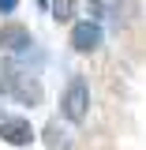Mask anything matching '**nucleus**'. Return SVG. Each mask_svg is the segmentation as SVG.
I'll return each instance as SVG.
<instances>
[{
	"label": "nucleus",
	"instance_id": "6e6552de",
	"mask_svg": "<svg viewBox=\"0 0 146 150\" xmlns=\"http://www.w3.org/2000/svg\"><path fill=\"white\" fill-rule=\"evenodd\" d=\"M120 0H94V11H105V8H116Z\"/></svg>",
	"mask_w": 146,
	"mask_h": 150
},
{
	"label": "nucleus",
	"instance_id": "20e7f679",
	"mask_svg": "<svg viewBox=\"0 0 146 150\" xmlns=\"http://www.w3.org/2000/svg\"><path fill=\"white\" fill-rule=\"evenodd\" d=\"M0 45H4L8 53H23V49L30 45V30H26L23 23H8V26H0Z\"/></svg>",
	"mask_w": 146,
	"mask_h": 150
},
{
	"label": "nucleus",
	"instance_id": "39448f33",
	"mask_svg": "<svg viewBox=\"0 0 146 150\" xmlns=\"http://www.w3.org/2000/svg\"><path fill=\"white\" fill-rule=\"evenodd\" d=\"M0 139L11 143V146H26L34 139V128L26 120H0Z\"/></svg>",
	"mask_w": 146,
	"mask_h": 150
},
{
	"label": "nucleus",
	"instance_id": "0eeeda50",
	"mask_svg": "<svg viewBox=\"0 0 146 150\" xmlns=\"http://www.w3.org/2000/svg\"><path fill=\"white\" fill-rule=\"evenodd\" d=\"M71 15H75V0H53V19L68 23Z\"/></svg>",
	"mask_w": 146,
	"mask_h": 150
},
{
	"label": "nucleus",
	"instance_id": "7ed1b4c3",
	"mask_svg": "<svg viewBox=\"0 0 146 150\" xmlns=\"http://www.w3.org/2000/svg\"><path fill=\"white\" fill-rule=\"evenodd\" d=\"M101 26L94 23V19H86V23H75V30H71V45L79 49V53H94L97 45H101Z\"/></svg>",
	"mask_w": 146,
	"mask_h": 150
},
{
	"label": "nucleus",
	"instance_id": "423d86ee",
	"mask_svg": "<svg viewBox=\"0 0 146 150\" xmlns=\"http://www.w3.org/2000/svg\"><path fill=\"white\" fill-rule=\"evenodd\" d=\"M45 146L49 150H71V143H68V135L56 128V124H49L45 128Z\"/></svg>",
	"mask_w": 146,
	"mask_h": 150
},
{
	"label": "nucleus",
	"instance_id": "1a4fd4ad",
	"mask_svg": "<svg viewBox=\"0 0 146 150\" xmlns=\"http://www.w3.org/2000/svg\"><path fill=\"white\" fill-rule=\"evenodd\" d=\"M15 8V0H0V11H11Z\"/></svg>",
	"mask_w": 146,
	"mask_h": 150
},
{
	"label": "nucleus",
	"instance_id": "f03ea898",
	"mask_svg": "<svg viewBox=\"0 0 146 150\" xmlns=\"http://www.w3.org/2000/svg\"><path fill=\"white\" fill-rule=\"evenodd\" d=\"M60 112H64V120L83 124V116L90 112V86H86V79H71L68 83V90L60 98Z\"/></svg>",
	"mask_w": 146,
	"mask_h": 150
},
{
	"label": "nucleus",
	"instance_id": "f257e3e1",
	"mask_svg": "<svg viewBox=\"0 0 146 150\" xmlns=\"http://www.w3.org/2000/svg\"><path fill=\"white\" fill-rule=\"evenodd\" d=\"M0 90L8 98H15L23 105H41V86H37L34 75H26L19 64L11 60H0Z\"/></svg>",
	"mask_w": 146,
	"mask_h": 150
}]
</instances>
